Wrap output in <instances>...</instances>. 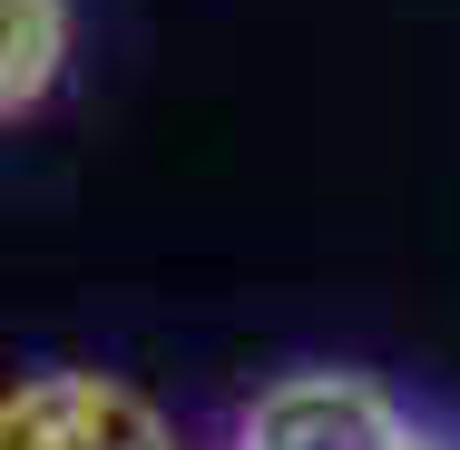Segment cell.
Wrapping results in <instances>:
<instances>
[{"label": "cell", "mask_w": 460, "mask_h": 450, "mask_svg": "<svg viewBox=\"0 0 460 450\" xmlns=\"http://www.w3.org/2000/svg\"><path fill=\"white\" fill-rule=\"evenodd\" d=\"M235 450H431V441L363 372H294V382H275L245 411Z\"/></svg>", "instance_id": "obj_2"}, {"label": "cell", "mask_w": 460, "mask_h": 450, "mask_svg": "<svg viewBox=\"0 0 460 450\" xmlns=\"http://www.w3.org/2000/svg\"><path fill=\"white\" fill-rule=\"evenodd\" d=\"M0 450H177V431L137 382L89 372V362H49L0 392Z\"/></svg>", "instance_id": "obj_1"}, {"label": "cell", "mask_w": 460, "mask_h": 450, "mask_svg": "<svg viewBox=\"0 0 460 450\" xmlns=\"http://www.w3.org/2000/svg\"><path fill=\"white\" fill-rule=\"evenodd\" d=\"M69 69V0H0V128L30 118Z\"/></svg>", "instance_id": "obj_3"}]
</instances>
